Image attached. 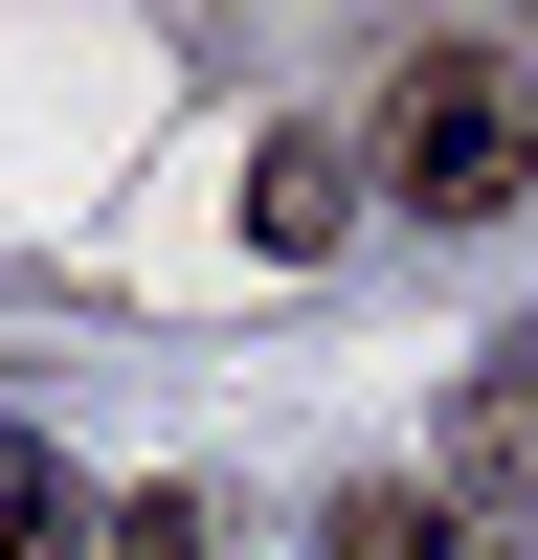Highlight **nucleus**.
Listing matches in <instances>:
<instances>
[{
    "label": "nucleus",
    "instance_id": "f257e3e1",
    "mask_svg": "<svg viewBox=\"0 0 538 560\" xmlns=\"http://www.w3.org/2000/svg\"><path fill=\"white\" fill-rule=\"evenodd\" d=\"M359 202H404V224H516V202H538V45H493V23L382 45V90H359Z\"/></svg>",
    "mask_w": 538,
    "mask_h": 560
},
{
    "label": "nucleus",
    "instance_id": "f03ea898",
    "mask_svg": "<svg viewBox=\"0 0 538 560\" xmlns=\"http://www.w3.org/2000/svg\"><path fill=\"white\" fill-rule=\"evenodd\" d=\"M426 493H448L471 538H538V314L448 382V471H426Z\"/></svg>",
    "mask_w": 538,
    "mask_h": 560
},
{
    "label": "nucleus",
    "instance_id": "7ed1b4c3",
    "mask_svg": "<svg viewBox=\"0 0 538 560\" xmlns=\"http://www.w3.org/2000/svg\"><path fill=\"white\" fill-rule=\"evenodd\" d=\"M247 247H269V269H337V247H359V135H337V113L247 135Z\"/></svg>",
    "mask_w": 538,
    "mask_h": 560
},
{
    "label": "nucleus",
    "instance_id": "20e7f679",
    "mask_svg": "<svg viewBox=\"0 0 538 560\" xmlns=\"http://www.w3.org/2000/svg\"><path fill=\"white\" fill-rule=\"evenodd\" d=\"M0 560H90V493H68L45 427H0Z\"/></svg>",
    "mask_w": 538,
    "mask_h": 560
},
{
    "label": "nucleus",
    "instance_id": "39448f33",
    "mask_svg": "<svg viewBox=\"0 0 538 560\" xmlns=\"http://www.w3.org/2000/svg\"><path fill=\"white\" fill-rule=\"evenodd\" d=\"M337 560H493L448 493H337Z\"/></svg>",
    "mask_w": 538,
    "mask_h": 560
},
{
    "label": "nucleus",
    "instance_id": "423d86ee",
    "mask_svg": "<svg viewBox=\"0 0 538 560\" xmlns=\"http://www.w3.org/2000/svg\"><path fill=\"white\" fill-rule=\"evenodd\" d=\"M90 560H224V493H179V471L113 493V516H90Z\"/></svg>",
    "mask_w": 538,
    "mask_h": 560
}]
</instances>
